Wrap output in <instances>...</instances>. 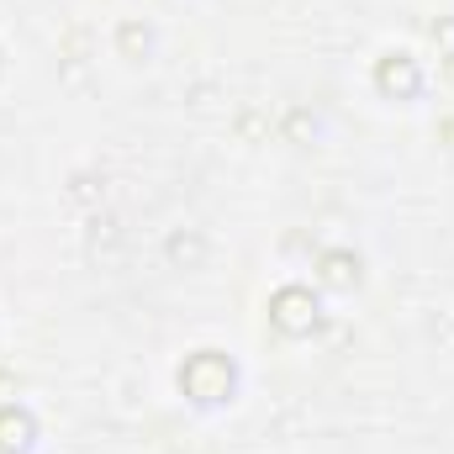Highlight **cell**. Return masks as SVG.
Listing matches in <instances>:
<instances>
[{"label": "cell", "instance_id": "6da1fadb", "mask_svg": "<svg viewBox=\"0 0 454 454\" xmlns=\"http://www.w3.org/2000/svg\"><path fill=\"white\" fill-rule=\"evenodd\" d=\"M180 386L196 396V402H223L227 391H232V364H227L223 354H196V359H185V370H180Z\"/></svg>", "mask_w": 454, "mask_h": 454}, {"label": "cell", "instance_id": "7a4b0ae2", "mask_svg": "<svg viewBox=\"0 0 454 454\" xmlns=\"http://www.w3.org/2000/svg\"><path fill=\"white\" fill-rule=\"evenodd\" d=\"M270 312H275V323H280L286 333H312V323H317V301H312V291H301V286H286V291L270 301Z\"/></svg>", "mask_w": 454, "mask_h": 454}, {"label": "cell", "instance_id": "3957f363", "mask_svg": "<svg viewBox=\"0 0 454 454\" xmlns=\"http://www.w3.org/2000/svg\"><path fill=\"white\" fill-rule=\"evenodd\" d=\"M375 80H380V90H396V96H412V90H418V64H412L407 53H391V59L380 64V74H375Z\"/></svg>", "mask_w": 454, "mask_h": 454}, {"label": "cell", "instance_id": "277c9868", "mask_svg": "<svg viewBox=\"0 0 454 454\" xmlns=\"http://www.w3.org/2000/svg\"><path fill=\"white\" fill-rule=\"evenodd\" d=\"M32 444V418L16 407H0V454H16Z\"/></svg>", "mask_w": 454, "mask_h": 454}, {"label": "cell", "instance_id": "5b68a950", "mask_svg": "<svg viewBox=\"0 0 454 454\" xmlns=\"http://www.w3.org/2000/svg\"><path fill=\"white\" fill-rule=\"evenodd\" d=\"M323 275H328V286H354V280H359V264H354L348 254H328V259H323Z\"/></svg>", "mask_w": 454, "mask_h": 454}]
</instances>
